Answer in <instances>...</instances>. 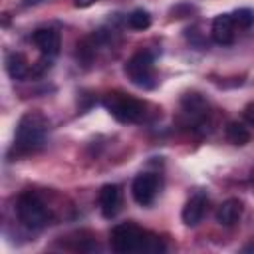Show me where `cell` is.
<instances>
[{
    "label": "cell",
    "mask_w": 254,
    "mask_h": 254,
    "mask_svg": "<svg viewBox=\"0 0 254 254\" xmlns=\"http://www.w3.org/2000/svg\"><path fill=\"white\" fill-rule=\"evenodd\" d=\"M212 38L216 44H232L234 40V20L232 14H220L212 20Z\"/></svg>",
    "instance_id": "obj_10"
},
{
    "label": "cell",
    "mask_w": 254,
    "mask_h": 254,
    "mask_svg": "<svg viewBox=\"0 0 254 254\" xmlns=\"http://www.w3.org/2000/svg\"><path fill=\"white\" fill-rule=\"evenodd\" d=\"M125 75L137 87L151 89L155 87V62L149 52L133 54L125 64Z\"/></svg>",
    "instance_id": "obj_5"
},
{
    "label": "cell",
    "mask_w": 254,
    "mask_h": 254,
    "mask_svg": "<svg viewBox=\"0 0 254 254\" xmlns=\"http://www.w3.org/2000/svg\"><path fill=\"white\" fill-rule=\"evenodd\" d=\"M149 232L139 228L133 222H121L113 226L111 230V248L117 254H129V252H145Z\"/></svg>",
    "instance_id": "obj_3"
},
{
    "label": "cell",
    "mask_w": 254,
    "mask_h": 254,
    "mask_svg": "<svg viewBox=\"0 0 254 254\" xmlns=\"http://www.w3.org/2000/svg\"><path fill=\"white\" fill-rule=\"evenodd\" d=\"M226 139H228V143H232L236 147H242V145H246L250 141V133L242 123L230 121L226 125Z\"/></svg>",
    "instance_id": "obj_13"
},
{
    "label": "cell",
    "mask_w": 254,
    "mask_h": 254,
    "mask_svg": "<svg viewBox=\"0 0 254 254\" xmlns=\"http://www.w3.org/2000/svg\"><path fill=\"white\" fill-rule=\"evenodd\" d=\"M97 0H73V4H75V8H87V6H91V4H95Z\"/></svg>",
    "instance_id": "obj_18"
},
{
    "label": "cell",
    "mask_w": 254,
    "mask_h": 254,
    "mask_svg": "<svg viewBox=\"0 0 254 254\" xmlns=\"http://www.w3.org/2000/svg\"><path fill=\"white\" fill-rule=\"evenodd\" d=\"M48 131V121L42 113L38 111H28L22 115L18 129H16V139H14V151L18 155L32 153L44 145Z\"/></svg>",
    "instance_id": "obj_1"
},
{
    "label": "cell",
    "mask_w": 254,
    "mask_h": 254,
    "mask_svg": "<svg viewBox=\"0 0 254 254\" xmlns=\"http://www.w3.org/2000/svg\"><path fill=\"white\" fill-rule=\"evenodd\" d=\"M127 22H129V26L133 30H147L151 26V14L147 10H143V8H137V10H133L129 14Z\"/></svg>",
    "instance_id": "obj_14"
},
{
    "label": "cell",
    "mask_w": 254,
    "mask_h": 254,
    "mask_svg": "<svg viewBox=\"0 0 254 254\" xmlns=\"http://www.w3.org/2000/svg\"><path fill=\"white\" fill-rule=\"evenodd\" d=\"M204 208H206V198L204 194H194L187 200V204L183 206V212H181V218L187 226H196L202 216H204Z\"/></svg>",
    "instance_id": "obj_9"
},
{
    "label": "cell",
    "mask_w": 254,
    "mask_h": 254,
    "mask_svg": "<svg viewBox=\"0 0 254 254\" xmlns=\"http://www.w3.org/2000/svg\"><path fill=\"white\" fill-rule=\"evenodd\" d=\"M242 216V202L238 198H228L224 200L218 210H216V222L222 226H232L238 222V218Z\"/></svg>",
    "instance_id": "obj_11"
},
{
    "label": "cell",
    "mask_w": 254,
    "mask_h": 254,
    "mask_svg": "<svg viewBox=\"0 0 254 254\" xmlns=\"http://www.w3.org/2000/svg\"><path fill=\"white\" fill-rule=\"evenodd\" d=\"M121 204V192L117 185H103L99 190V208L105 218H113Z\"/></svg>",
    "instance_id": "obj_8"
},
{
    "label": "cell",
    "mask_w": 254,
    "mask_h": 254,
    "mask_svg": "<svg viewBox=\"0 0 254 254\" xmlns=\"http://www.w3.org/2000/svg\"><path fill=\"white\" fill-rule=\"evenodd\" d=\"M157 187H159V181L155 175L151 173H141L135 177L133 185H131V192H133V198L141 204V206H149L155 196H157Z\"/></svg>",
    "instance_id": "obj_6"
},
{
    "label": "cell",
    "mask_w": 254,
    "mask_h": 254,
    "mask_svg": "<svg viewBox=\"0 0 254 254\" xmlns=\"http://www.w3.org/2000/svg\"><path fill=\"white\" fill-rule=\"evenodd\" d=\"M232 20H234V26H238V28H248V26L254 22V12L242 8V10H238V12L232 14Z\"/></svg>",
    "instance_id": "obj_16"
},
{
    "label": "cell",
    "mask_w": 254,
    "mask_h": 254,
    "mask_svg": "<svg viewBox=\"0 0 254 254\" xmlns=\"http://www.w3.org/2000/svg\"><path fill=\"white\" fill-rule=\"evenodd\" d=\"M6 69H8L12 79H24L28 75V71H30V65H28V60L22 54L12 52L6 58Z\"/></svg>",
    "instance_id": "obj_12"
},
{
    "label": "cell",
    "mask_w": 254,
    "mask_h": 254,
    "mask_svg": "<svg viewBox=\"0 0 254 254\" xmlns=\"http://www.w3.org/2000/svg\"><path fill=\"white\" fill-rule=\"evenodd\" d=\"M32 40L36 44V48L44 54V56H56L60 52V34L54 28H40L32 34Z\"/></svg>",
    "instance_id": "obj_7"
},
{
    "label": "cell",
    "mask_w": 254,
    "mask_h": 254,
    "mask_svg": "<svg viewBox=\"0 0 254 254\" xmlns=\"http://www.w3.org/2000/svg\"><path fill=\"white\" fill-rule=\"evenodd\" d=\"M103 105L121 123H139L145 117V103L119 91L107 93L103 97Z\"/></svg>",
    "instance_id": "obj_2"
},
{
    "label": "cell",
    "mask_w": 254,
    "mask_h": 254,
    "mask_svg": "<svg viewBox=\"0 0 254 254\" xmlns=\"http://www.w3.org/2000/svg\"><path fill=\"white\" fill-rule=\"evenodd\" d=\"M183 105L189 113H202L206 109V103L204 99L198 95V93H189L185 99H183Z\"/></svg>",
    "instance_id": "obj_15"
},
{
    "label": "cell",
    "mask_w": 254,
    "mask_h": 254,
    "mask_svg": "<svg viewBox=\"0 0 254 254\" xmlns=\"http://www.w3.org/2000/svg\"><path fill=\"white\" fill-rule=\"evenodd\" d=\"M16 212H18V220L26 228H30V230L44 228L48 224V220H50V214H48L46 204L34 192H24V194L18 196Z\"/></svg>",
    "instance_id": "obj_4"
},
{
    "label": "cell",
    "mask_w": 254,
    "mask_h": 254,
    "mask_svg": "<svg viewBox=\"0 0 254 254\" xmlns=\"http://www.w3.org/2000/svg\"><path fill=\"white\" fill-rule=\"evenodd\" d=\"M244 119L254 125V103H248V105L244 107Z\"/></svg>",
    "instance_id": "obj_17"
}]
</instances>
